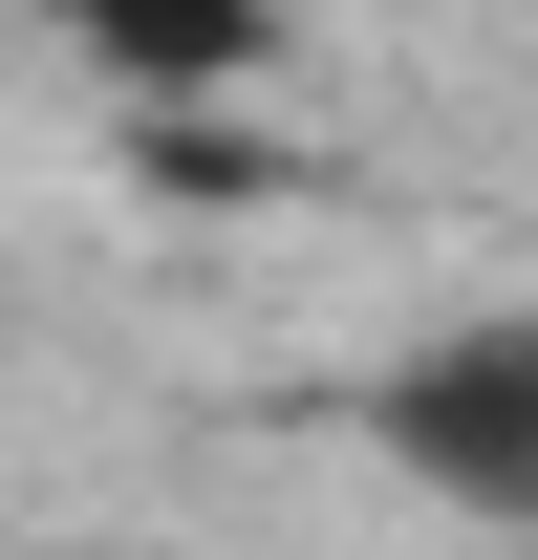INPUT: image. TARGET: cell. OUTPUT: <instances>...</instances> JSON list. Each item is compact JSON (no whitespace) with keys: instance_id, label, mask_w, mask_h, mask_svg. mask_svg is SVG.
<instances>
[{"instance_id":"1","label":"cell","mask_w":538,"mask_h":560,"mask_svg":"<svg viewBox=\"0 0 538 560\" xmlns=\"http://www.w3.org/2000/svg\"><path fill=\"white\" fill-rule=\"evenodd\" d=\"M366 453H388L431 517H473V539L517 560L538 539V302H473V324L388 346L366 366Z\"/></svg>"},{"instance_id":"2","label":"cell","mask_w":538,"mask_h":560,"mask_svg":"<svg viewBox=\"0 0 538 560\" xmlns=\"http://www.w3.org/2000/svg\"><path fill=\"white\" fill-rule=\"evenodd\" d=\"M44 22H66L130 108H237V86H280V44H302L280 0H44Z\"/></svg>"},{"instance_id":"3","label":"cell","mask_w":538,"mask_h":560,"mask_svg":"<svg viewBox=\"0 0 538 560\" xmlns=\"http://www.w3.org/2000/svg\"><path fill=\"white\" fill-rule=\"evenodd\" d=\"M517 560H538V539H517Z\"/></svg>"}]
</instances>
